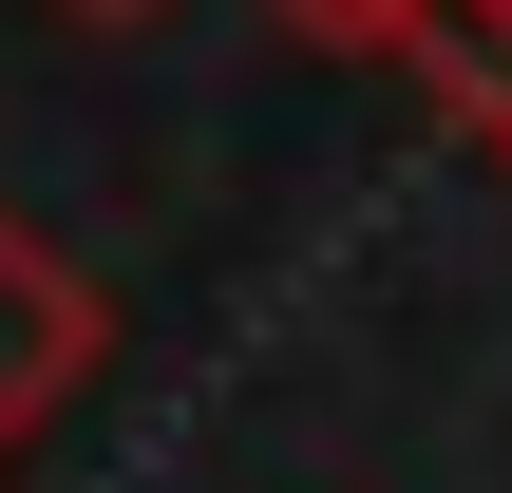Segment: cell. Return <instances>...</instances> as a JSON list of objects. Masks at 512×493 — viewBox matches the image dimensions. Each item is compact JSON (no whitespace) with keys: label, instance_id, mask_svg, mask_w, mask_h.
I'll list each match as a JSON object with an SVG mask.
<instances>
[{"label":"cell","instance_id":"cell-1","mask_svg":"<svg viewBox=\"0 0 512 493\" xmlns=\"http://www.w3.org/2000/svg\"><path fill=\"white\" fill-rule=\"evenodd\" d=\"M95 361H114V304H95V266L57 247V228H19L0 209V475L95 399Z\"/></svg>","mask_w":512,"mask_h":493},{"label":"cell","instance_id":"cell-2","mask_svg":"<svg viewBox=\"0 0 512 493\" xmlns=\"http://www.w3.org/2000/svg\"><path fill=\"white\" fill-rule=\"evenodd\" d=\"M285 19H323L342 57H418L456 114H475V76H494V19H475V0H285Z\"/></svg>","mask_w":512,"mask_h":493},{"label":"cell","instance_id":"cell-3","mask_svg":"<svg viewBox=\"0 0 512 493\" xmlns=\"http://www.w3.org/2000/svg\"><path fill=\"white\" fill-rule=\"evenodd\" d=\"M475 114H494V152H512V19H494V76H475Z\"/></svg>","mask_w":512,"mask_h":493},{"label":"cell","instance_id":"cell-4","mask_svg":"<svg viewBox=\"0 0 512 493\" xmlns=\"http://www.w3.org/2000/svg\"><path fill=\"white\" fill-rule=\"evenodd\" d=\"M57 19H171V0H57Z\"/></svg>","mask_w":512,"mask_h":493}]
</instances>
